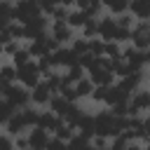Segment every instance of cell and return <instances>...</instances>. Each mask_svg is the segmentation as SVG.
I'll return each instance as SVG.
<instances>
[{
	"label": "cell",
	"instance_id": "cell-1",
	"mask_svg": "<svg viewBox=\"0 0 150 150\" xmlns=\"http://www.w3.org/2000/svg\"><path fill=\"white\" fill-rule=\"evenodd\" d=\"M40 14H42V9H40L38 0H19V2H14V21L21 23V26H26L30 19H35Z\"/></svg>",
	"mask_w": 150,
	"mask_h": 150
},
{
	"label": "cell",
	"instance_id": "cell-2",
	"mask_svg": "<svg viewBox=\"0 0 150 150\" xmlns=\"http://www.w3.org/2000/svg\"><path fill=\"white\" fill-rule=\"evenodd\" d=\"M40 82H42V73H40V68H38L35 61H30V63L23 66V68H16V84H21V87H26V89L30 91V89H35Z\"/></svg>",
	"mask_w": 150,
	"mask_h": 150
},
{
	"label": "cell",
	"instance_id": "cell-3",
	"mask_svg": "<svg viewBox=\"0 0 150 150\" xmlns=\"http://www.w3.org/2000/svg\"><path fill=\"white\" fill-rule=\"evenodd\" d=\"M49 38H52L59 47H70V42L75 40V30H73L66 21H52V23H49Z\"/></svg>",
	"mask_w": 150,
	"mask_h": 150
},
{
	"label": "cell",
	"instance_id": "cell-4",
	"mask_svg": "<svg viewBox=\"0 0 150 150\" xmlns=\"http://www.w3.org/2000/svg\"><path fill=\"white\" fill-rule=\"evenodd\" d=\"M5 101L14 108V110H23L30 105V91L21 84H9L7 94H5Z\"/></svg>",
	"mask_w": 150,
	"mask_h": 150
},
{
	"label": "cell",
	"instance_id": "cell-5",
	"mask_svg": "<svg viewBox=\"0 0 150 150\" xmlns=\"http://www.w3.org/2000/svg\"><path fill=\"white\" fill-rule=\"evenodd\" d=\"M150 110V89H138L129 98V117H141L143 112Z\"/></svg>",
	"mask_w": 150,
	"mask_h": 150
},
{
	"label": "cell",
	"instance_id": "cell-6",
	"mask_svg": "<svg viewBox=\"0 0 150 150\" xmlns=\"http://www.w3.org/2000/svg\"><path fill=\"white\" fill-rule=\"evenodd\" d=\"M49 61H52V66H54V70L56 68H73V66H77V61H80V56L70 49V47H59L52 56H49Z\"/></svg>",
	"mask_w": 150,
	"mask_h": 150
},
{
	"label": "cell",
	"instance_id": "cell-7",
	"mask_svg": "<svg viewBox=\"0 0 150 150\" xmlns=\"http://www.w3.org/2000/svg\"><path fill=\"white\" fill-rule=\"evenodd\" d=\"M87 77L91 80V84H94V87H103V89H108V87H112V84H115V75L101 66V59H98V63H96L94 68H89V70H87Z\"/></svg>",
	"mask_w": 150,
	"mask_h": 150
},
{
	"label": "cell",
	"instance_id": "cell-8",
	"mask_svg": "<svg viewBox=\"0 0 150 150\" xmlns=\"http://www.w3.org/2000/svg\"><path fill=\"white\" fill-rule=\"evenodd\" d=\"M129 98H131V94H127V91L115 82L112 87L105 89V98H103V103H105L108 108H117V105H127Z\"/></svg>",
	"mask_w": 150,
	"mask_h": 150
},
{
	"label": "cell",
	"instance_id": "cell-9",
	"mask_svg": "<svg viewBox=\"0 0 150 150\" xmlns=\"http://www.w3.org/2000/svg\"><path fill=\"white\" fill-rule=\"evenodd\" d=\"M115 35H117V21H115V16H110V14L98 16V38L103 42H115Z\"/></svg>",
	"mask_w": 150,
	"mask_h": 150
},
{
	"label": "cell",
	"instance_id": "cell-10",
	"mask_svg": "<svg viewBox=\"0 0 150 150\" xmlns=\"http://www.w3.org/2000/svg\"><path fill=\"white\" fill-rule=\"evenodd\" d=\"M122 61L134 70V73H138V70H143L145 68V59H143V52H138V49H134L131 45H127V47H122Z\"/></svg>",
	"mask_w": 150,
	"mask_h": 150
},
{
	"label": "cell",
	"instance_id": "cell-11",
	"mask_svg": "<svg viewBox=\"0 0 150 150\" xmlns=\"http://www.w3.org/2000/svg\"><path fill=\"white\" fill-rule=\"evenodd\" d=\"M52 96H54V94H52V89L47 87V82H45V80H42L35 89H30V103H33V105H38V108H47V105H49V101H52Z\"/></svg>",
	"mask_w": 150,
	"mask_h": 150
},
{
	"label": "cell",
	"instance_id": "cell-12",
	"mask_svg": "<svg viewBox=\"0 0 150 150\" xmlns=\"http://www.w3.org/2000/svg\"><path fill=\"white\" fill-rule=\"evenodd\" d=\"M26 136H28V148L30 150H45L47 143H49V138H52V134L45 131V129H40V127H33Z\"/></svg>",
	"mask_w": 150,
	"mask_h": 150
},
{
	"label": "cell",
	"instance_id": "cell-13",
	"mask_svg": "<svg viewBox=\"0 0 150 150\" xmlns=\"http://www.w3.org/2000/svg\"><path fill=\"white\" fill-rule=\"evenodd\" d=\"M61 124H63V120H61V117H56L52 110H40V115H38V127H40V129H45V131L54 134Z\"/></svg>",
	"mask_w": 150,
	"mask_h": 150
},
{
	"label": "cell",
	"instance_id": "cell-14",
	"mask_svg": "<svg viewBox=\"0 0 150 150\" xmlns=\"http://www.w3.org/2000/svg\"><path fill=\"white\" fill-rule=\"evenodd\" d=\"M129 14L136 21H150V0H131L129 2Z\"/></svg>",
	"mask_w": 150,
	"mask_h": 150
},
{
	"label": "cell",
	"instance_id": "cell-15",
	"mask_svg": "<svg viewBox=\"0 0 150 150\" xmlns=\"http://www.w3.org/2000/svg\"><path fill=\"white\" fill-rule=\"evenodd\" d=\"M143 80H145V73H143V70H138V73H131V75L122 77L117 84H120V87H122L127 94H134V91H138V89H141Z\"/></svg>",
	"mask_w": 150,
	"mask_h": 150
},
{
	"label": "cell",
	"instance_id": "cell-16",
	"mask_svg": "<svg viewBox=\"0 0 150 150\" xmlns=\"http://www.w3.org/2000/svg\"><path fill=\"white\" fill-rule=\"evenodd\" d=\"M70 105H73L70 101H66L63 96H59V94H56V96H52V101H49V105H47V110H52V112H54L56 117H61V120H63V117L68 115V110H70Z\"/></svg>",
	"mask_w": 150,
	"mask_h": 150
},
{
	"label": "cell",
	"instance_id": "cell-17",
	"mask_svg": "<svg viewBox=\"0 0 150 150\" xmlns=\"http://www.w3.org/2000/svg\"><path fill=\"white\" fill-rule=\"evenodd\" d=\"M103 9H108L110 16H122L129 12V0H103Z\"/></svg>",
	"mask_w": 150,
	"mask_h": 150
},
{
	"label": "cell",
	"instance_id": "cell-18",
	"mask_svg": "<svg viewBox=\"0 0 150 150\" xmlns=\"http://www.w3.org/2000/svg\"><path fill=\"white\" fill-rule=\"evenodd\" d=\"M87 21H89V16H87L84 12H80V9H70V14H68V19H66V23H68L73 30H82Z\"/></svg>",
	"mask_w": 150,
	"mask_h": 150
},
{
	"label": "cell",
	"instance_id": "cell-19",
	"mask_svg": "<svg viewBox=\"0 0 150 150\" xmlns=\"http://www.w3.org/2000/svg\"><path fill=\"white\" fill-rule=\"evenodd\" d=\"M77 134L80 136H84V138H94V115H89V112H84V117L80 120V124H77Z\"/></svg>",
	"mask_w": 150,
	"mask_h": 150
},
{
	"label": "cell",
	"instance_id": "cell-20",
	"mask_svg": "<svg viewBox=\"0 0 150 150\" xmlns=\"http://www.w3.org/2000/svg\"><path fill=\"white\" fill-rule=\"evenodd\" d=\"M73 87H75L77 101H80V98H91V94H94V89H96V87L91 84V80H89V77H82V80H80L77 84H73Z\"/></svg>",
	"mask_w": 150,
	"mask_h": 150
},
{
	"label": "cell",
	"instance_id": "cell-21",
	"mask_svg": "<svg viewBox=\"0 0 150 150\" xmlns=\"http://www.w3.org/2000/svg\"><path fill=\"white\" fill-rule=\"evenodd\" d=\"M30 61H33V56H30L28 47H21V49L12 56V66H14V68H23V66H28Z\"/></svg>",
	"mask_w": 150,
	"mask_h": 150
},
{
	"label": "cell",
	"instance_id": "cell-22",
	"mask_svg": "<svg viewBox=\"0 0 150 150\" xmlns=\"http://www.w3.org/2000/svg\"><path fill=\"white\" fill-rule=\"evenodd\" d=\"M75 134H77V131H75V127H70V124H66V122H63V124H61L52 136H54V138H59V141H63V143H68V141H73V138H75Z\"/></svg>",
	"mask_w": 150,
	"mask_h": 150
},
{
	"label": "cell",
	"instance_id": "cell-23",
	"mask_svg": "<svg viewBox=\"0 0 150 150\" xmlns=\"http://www.w3.org/2000/svg\"><path fill=\"white\" fill-rule=\"evenodd\" d=\"M45 82H47V87L52 89V94H54V96H56V94H61V89L66 87V84H63V75H59L56 70H54L49 77H45Z\"/></svg>",
	"mask_w": 150,
	"mask_h": 150
},
{
	"label": "cell",
	"instance_id": "cell-24",
	"mask_svg": "<svg viewBox=\"0 0 150 150\" xmlns=\"http://www.w3.org/2000/svg\"><path fill=\"white\" fill-rule=\"evenodd\" d=\"M0 80L5 84H16V68L12 63H2L0 66Z\"/></svg>",
	"mask_w": 150,
	"mask_h": 150
},
{
	"label": "cell",
	"instance_id": "cell-25",
	"mask_svg": "<svg viewBox=\"0 0 150 150\" xmlns=\"http://www.w3.org/2000/svg\"><path fill=\"white\" fill-rule=\"evenodd\" d=\"M82 38H84V40H94V38H98V19H89V21L84 23V28H82Z\"/></svg>",
	"mask_w": 150,
	"mask_h": 150
},
{
	"label": "cell",
	"instance_id": "cell-26",
	"mask_svg": "<svg viewBox=\"0 0 150 150\" xmlns=\"http://www.w3.org/2000/svg\"><path fill=\"white\" fill-rule=\"evenodd\" d=\"M70 49H73L77 56H84V54H89V40H84V38L80 35V38H75V40L70 42Z\"/></svg>",
	"mask_w": 150,
	"mask_h": 150
},
{
	"label": "cell",
	"instance_id": "cell-27",
	"mask_svg": "<svg viewBox=\"0 0 150 150\" xmlns=\"http://www.w3.org/2000/svg\"><path fill=\"white\" fill-rule=\"evenodd\" d=\"M66 145H68V150H89L91 141H89V138H84V136H80V134H75V138H73V141H68Z\"/></svg>",
	"mask_w": 150,
	"mask_h": 150
},
{
	"label": "cell",
	"instance_id": "cell-28",
	"mask_svg": "<svg viewBox=\"0 0 150 150\" xmlns=\"http://www.w3.org/2000/svg\"><path fill=\"white\" fill-rule=\"evenodd\" d=\"M14 112H16V110H14L5 98H0V127H5V124L12 120V115H14Z\"/></svg>",
	"mask_w": 150,
	"mask_h": 150
},
{
	"label": "cell",
	"instance_id": "cell-29",
	"mask_svg": "<svg viewBox=\"0 0 150 150\" xmlns=\"http://www.w3.org/2000/svg\"><path fill=\"white\" fill-rule=\"evenodd\" d=\"M7 33H9V38H12V40H16V42L26 40V28H23L21 23H16V21H12V23H9Z\"/></svg>",
	"mask_w": 150,
	"mask_h": 150
},
{
	"label": "cell",
	"instance_id": "cell-30",
	"mask_svg": "<svg viewBox=\"0 0 150 150\" xmlns=\"http://www.w3.org/2000/svg\"><path fill=\"white\" fill-rule=\"evenodd\" d=\"M103 49H105V42H103L101 38L89 40V54H94L96 59H103Z\"/></svg>",
	"mask_w": 150,
	"mask_h": 150
},
{
	"label": "cell",
	"instance_id": "cell-31",
	"mask_svg": "<svg viewBox=\"0 0 150 150\" xmlns=\"http://www.w3.org/2000/svg\"><path fill=\"white\" fill-rule=\"evenodd\" d=\"M115 21H117V28H124V30H131L134 26H136V19L127 12V14H122V16H115Z\"/></svg>",
	"mask_w": 150,
	"mask_h": 150
},
{
	"label": "cell",
	"instance_id": "cell-32",
	"mask_svg": "<svg viewBox=\"0 0 150 150\" xmlns=\"http://www.w3.org/2000/svg\"><path fill=\"white\" fill-rule=\"evenodd\" d=\"M127 145H129V141L124 136H117L110 141V150H127Z\"/></svg>",
	"mask_w": 150,
	"mask_h": 150
},
{
	"label": "cell",
	"instance_id": "cell-33",
	"mask_svg": "<svg viewBox=\"0 0 150 150\" xmlns=\"http://www.w3.org/2000/svg\"><path fill=\"white\" fill-rule=\"evenodd\" d=\"M45 150H68V145H66V143H63V141H59V138H54V136H52V138H49V143H47V148H45Z\"/></svg>",
	"mask_w": 150,
	"mask_h": 150
},
{
	"label": "cell",
	"instance_id": "cell-34",
	"mask_svg": "<svg viewBox=\"0 0 150 150\" xmlns=\"http://www.w3.org/2000/svg\"><path fill=\"white\" fill-rule=\"evenodd\" d=\"M19 49H21V45H19L16 40H12V42H7V45H5V52H2V54H5V56H14Z\"/></svg>",
	"mask_w": 150,
	"mask_h": 150
},
{
	"label": "cell",
	"instance_id": "cell-35",
	"mask_svg": "<svg viewBox=\"0 0 150 150\" xmlns=\"http://www.w3.org/2000/svg\"><path fill=\"white\" fill-rule=\"evenodd\" d=\"M14 150H30V148H28V136H26V134L14 138Z\"/></svg>",
	"mask_w": 150,
	"mask_h": 150
},
{
	"label": "cell",
	"instance_id": "cell-36",
	"mask_svg": "<svg viewBox=\"0 0 150 150\" xmlns=\"http://www.w3.org/2000/svg\"><path fill=\"white\" fill-rule=\"evenodd\" d=\"M103 98H105V89H103V87H96L94 94H91V101H94V103H103Z\"/></svg>",
	"mask_w": 150,
	"mask_h": 150
},
{
	"label": "cell",
	"instance_id": "cell-37",
	"mask_svg": "<svg viewBox=\"0 0 150 150\" xmlns=\"http://www.w3.org/2000/svg\"><path fill=\"white\" fill-rule=\"evenodd\" d=\"M127 150H145V145H143L141 141H131V143L127 145Z\"/></svg>",
	"mask_w": 150,
	"mask_h": 150
},
{
	"label": "cell",
	"instance_id": "cell-38",
	"mask_svg": "<svg viewBox=\"0 0 150 150\" xmlns=\"http://www.w3.org/2000/svg\"><path fill=\"white\" fill-rule=\"evenodd\" d=\"M7 89H9V84H5V82L0 80V98H5V94H7Z\"/></svg>",
	"mask_w": 150,
	"mask_h": 150
},
{
	"label": "cell",
	"instance_id": "cell-39",
	"mask_svg": "<svg viewBox=\"0 0 150 150\" xmlns=\"http://www.w3.org/2000/svg\"><path fill=\"white\" fill-rule=\"evenodd\" d=\"M143 59H145V66H150V49H148V52H143Z\"/></svg>",
	"mask_w": 150,
	"mask_h": 150
},
{
	"label": "cell",
	"instance_id": "cell-40",
	"mask_svg": "<svg viewBox=\"0 0 150 150\" xmlns=\"http://www.w3.org/2000/svg\"><path fill=\"white\" fill-rule=\"evenodd\" d=\"M145 150H150V143H148V145H145Z\"/></svg>",
	"mask_w": 150,
	"mask_h": 150
},
{
	"label": "cell",
	"instance_id": "cell-41",
	"mask_svg": "<svg viewBox=\"0 0 150 150\" xmlns=\"http://www.w3.org/2000/svg\"><path fill=\"white\" fill-rule=\"evenodd\" d=\"M0 66H2V63H0Z\"/></svg>",
	"mask_w": 150,
	"mask_h": 150
}]
</instances>
